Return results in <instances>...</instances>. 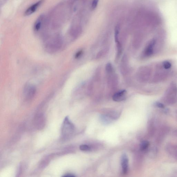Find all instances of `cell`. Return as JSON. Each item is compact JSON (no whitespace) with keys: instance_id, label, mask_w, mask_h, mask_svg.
I'll return each instance as SVG.
<instances>
[{"instance_id":"6da1fadb","label":"cell","mask_w":177,"mask_h":177,"mask_svg":"<svg viewBox=\"0 0 177 177\" xmlns=\"http://www.w3.org/2000/svg\"><path fill=\"white\" fill-rule=\"evenodd\" d=\"M74 128L73 124L70 121L68 117H66L62 126L61 133L63 137L64 138L69 137L73 132Z\"/></svg>"},{"instance_id":"7a4b0ae2","label":"cell","mask_w":177,"mask_h":177,"mask_svg":"<svg viewBox=\"0 0 177 177\" xmlns=\"http://www.w3.org/2000/svg\"><path fill=\"white\" fill-rule=\"evenodd\" d=\"M43 0H40L34 4L32 5L25 12V16H29L34 13L36 11L39 7L43 3Z\"/></svg>"},{"instance_id":"3957f363","label":"cell","mask_w":177,"mask_h":177,"mask_svg":"<svg viewBox=\"0 0 177 177\" xmlns=\"http://www.w3.org/2000/svg\"><path fill=\"white\" fill-rule=\"evenodd\" d=\"M36 91V89L34 86L31 85H28L25 88V95L27 99H31L34 96Z\"/></svg>"},{"instance_id":"277c9868","label":"cell","mask_w":177,"mask_h":177,"mask_svg":"<svg viewBox=\"0 0 177 177\" xmlns=\"http://www.w3.org/2000/svg\"><path fill=\"white\" fill-rule=\"evenodd\" d=\"M121 164L123 174H126L128 169V160L127 155L125 154L122 156Z\"/></svg>"},{"instance_id":"5b68a950","label":"cell","mask_w":177,"mask_h":177,"mask_svg":"<svg viewBox=\"0 0 177 177\" xmlns=\"http://www.w3.org/2000/svg\"><path fill=\"white\" fill-rule=\"evenodd\" d=\"M126 91L125 90L117 92L113 96V100L114 101L119 102L122 101L125 99L126 95Z\"/></svg>"},{"instance_id":"8992f818","label":"cell","mask_w":177,"mask_h":177,"mask_svg":"<svg viewBox=\"0 0 177 177\" xmlns=\"http://www.w3.org/2000/svg\"><path fill=\"white\" fill-rule=\"evenodd\" d=\"M44 19V16L41 15L40 16L36 19L34 24V31L36 32H38L42 27V24L43 23Z\"/></svg>"},{"instance_id":"52a82bcc","label":"cell","mask_w":177,"mask_h":177,"mask_svg":"<svg viewBox=\"0 0 177 177\" xmlns=\"http://www.w3.org/2000/svg\"><path fill=\"white\" fill-rule=\"evenodd\" d=\"M155 40H153L150 42L149 45L147 47L145 50V54L147 56H150L153 54V47L155 44Z\"/></svg>"},{"instance_id":"ba28073f","label":"cell","mask_w":177,"mask_h":177,"mask_svg":"<svg viewBox=\"0 0 177 177\" xmlns=\"http://www.w3.org/2000/svg\"><path fill=\"white\" fill-rule=\"evenodd\" d=\"M149 145V143L147 141H143L141 145V150H144L147 148Z\"/></svg>"},{"instance_id":"9c48e42d","label":"cell","mask_w":177,"mask_h":177,"mask_svg":"<svg viewBox=\"0 0 177 177\" xmlns=\"http://www.w3.org/2000/svg\"><path fill=\"white\" fill-rule=\"evenodd\" d=\"M80 149L83 151H88L90 150V148L89 146L85 145H81L80 146Z\"/></svg>"},{"instance_id":"30bf717a","label":"cell","mask_w":177,"mask_h":177,"mask_svg":"<svg viewBox=\"0 0 177 177\" xmlns=\"http://www.w3.org/2000/svg\"><path fill=\"white\" fill-rule=\"evenodd\" d=\"M113 68L110 63H108L106 66V70L108 73H110L112 71Z\"/></svg>"},{"instance_id":"8fae6325","label":"cell","mask_w":177,"mask_h":177,"mask_svg":"<svg viewBox=\"0 0 177 177\" xmlns=\"http://www.w3.org/2000/svg\"><path fill=\"white\" fill-rule=\"evenodd\" d=\"M99 0H93L91 5L92 9L94 10L96 8L98 2Z\"/></svg>"},{"instance_id":"7c38bea8","label":"cell","mask_w":177,"mask_h":177,"mask_svg":"<svg viewBox=\"0 0 177 177\" xmlns=\"http://www.w3.org/2000/svg\"><path fill=\"white\" fill-rule=\"evenodd\" d=\"M163 65L164 68L167 69L170 68L171 66V63L168 61L164 62L163 63Z\"/></svg>"},{"instance_id":"4fadbf2b","label":"cell","mask_w":177,"mask_h":177,"mask_svg":"<svg viewBox=\"0 0 177 177\" xmlns=\"http://www.w3.org/2000/svg\"><path fill=\"white\" fill-rule=\"evenodd\" d=\"M82 54V51H79L78 52H77V54H76L75 57L76 58H78L81 56V55Z\"/></svg>"},{"instance_id":"5bb4252c","label":"cell","mask_w":177,"mask_h":177,"mask_svg":"<svg viewBox=\"0 0 177 177\" xmlns=\"http://www.w3.org/2000/svg\"><path fill=\"white\" fill-rule=\"evenodd\" d=\"M63 177H74L75 176H74V175H72V174H66L64 175V176H63Z\"/></svg>"},{"instance_id":"9a60e30c","label":"cell","mask_w":177,"mask_h":177,"mask_svg":"<svg viewBox=\"0 0 177 177\" xmlns=\"http://www.w3.org/2000/svg\"><path fill=\"white\" fill-rule=\"evenodd\" d=\"M157 105H158L159 107L161 108L163 107V104H157Z\"/></svg>"}]
</instances>
